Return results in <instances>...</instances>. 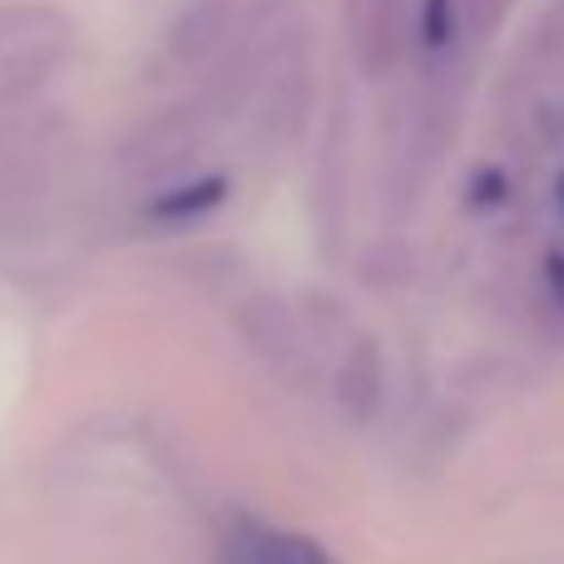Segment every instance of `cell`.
I'll list each match as a JSON object with an SVG mask.
<instances>
[{"label":"cell","mask_w":564,"mask_h":564,"mask_svg":"<svg viewBox=\"0 0 564 564\" xmlns=\"http://www.w3.org/2000/svg\"><path fill=\"white\" fill-rule=\"evenodd\" d=\"M75 25L59 6L10 0L0 6V105L25 99L69 59Z\"/></svg>","instance_id":"1"},{"label":"cell","mask_w":564,"mask_h":564,"mask_svg":"<svg viewBox=\"0 0 564 564\" xmlns=\"http://www.w3.org/2000/svg\"><path fill=\"white\" fill-rule=\"evenodd\" d=\"M224 564H337V560L312 535L263 525V520H238L224 540Z\"/></svg>","instance_id":"2"},{"label":"cell","mask_w":564,"mask_h":564,"mask_svg":"<svg viewBox=\"0 0 564 564\" xmlns=\"http://www.w3.org/2000/svg\"><path fill=\"white\" fill-rule=\"evenodd\" d=\"M347 30L361 65L387 69L406 40V0H347Z\"/></svg>","instance_id":"3"},{"label":"cell","mask_w":564,"mask_h":564,"mask_svg":"<svg viewBox=\"0 0 564 564\" xmlns=\"http://www.w3.org/2000/svg\"><path fill=\"white\" fill-rule=\"evenodd\" d=\"M224 25H228V6H224V0H188L184 15L174 20V35H169V45H174L178 59H204L208 50L218 45Z\"/></svg>","instance_id":"4"},{"label":"cell","mask_w":564,"mask_h":564,"mask_svg":"<svg viewBox=\"0 0 564 564\" xmlns=\"http://www.w3.org/2000/svg\"><path fill=\"white\" fill-rule=\"evenodd\" d=\"M460 35V0H421L416 10V40L426 55H451Z\"/></svg>","instance_id":"5"},{"label":"cell","mask_w":564,"mask_h":564,"mask_svg":"<svg viewBox=\"0 0 564 564\" xmlns=\"http://www.w3.org/2000/svg\"><path fill=\"white\" fill-rule=\"evenodd\" d=\"M540 302H545L550 322L564 327V243H555L540 263Z\"/></svg>","instance_id":"6"},{"label":"cell","mask_w":564,"mask_h":564,"mask_svg":"<svg viewBox=\"0 0 564 564\" xmlns=\"http://www.w3.org/2000/svg\"><path fill=\"white\" fill-rule=\"evenodd\" d=\"M224 198V184H204V188H178L169 204H159V214H174V218H194L204 208H214Z\"/></svg>","instance_id":"7"},{"label":"cell","mask_w":564,"mask_h":564,"mask_svg":"<svg viewBox=\"0 0 564 564\" xmlns=\"http://www.w3.org/2000/svg\"><path fill=\"white\" fill-rule=\"evenodd\" d=\"M506 6V0H460V10H470L476 20H486V15H496V10Z\"/></svg>","instance_id":"8"},{"label":"cell","mask_w":564,"mask_h":564,"mask_svg":"<svg viewBox=\"0 0 564 564\" xmlns=\"http://www.w3.org/2000/svg\"><path fill=\"white\" fill-rule=\"evenodd\" d=\"M555 208H560V218H564V169H560V178H555Z\"/></svg>","instance_id":"9"}]
</instances>
